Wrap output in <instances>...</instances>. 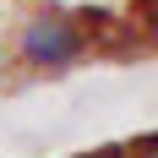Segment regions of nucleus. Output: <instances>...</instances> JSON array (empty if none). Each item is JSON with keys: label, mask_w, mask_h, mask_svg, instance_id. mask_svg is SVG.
I'll use <instances>...</instances> for the list:
<instances>
[{"label": "nucleus", "mask_w": 158, "mask_h": 158, "mask_svg": "<svg viewBox=\"0 0 158 158\" xmlns=\"http://www.w3.org/2000/svg\"><path fill=\"white\" fill-rule=\"evenodd\" d=\"M142 158H158V153H142Z\"/></svg>", "instance_id": "39448f33"}, {"label": "nucleus", "mask_w": 158, "mask_h": 158, "mask_svg": "<svg viewBox=\"0 0 158 158\" xmlns=\"http://www.w3.org/2000/svg\"><path fill=\"white\" fill-rule=\"evenodd\" d=\"M142 11H147V16H153V27H158V0H147V6H142Z\"/></svg>", "instance_id": "20e7f679"}, {"label": "nucleus", "mask_w": 158, "mask_h": 158, "mask_svg": "<svg viewBox=\"0 0 158 158\" xmlns=\"http://www.w3.org/2000/svg\"><path fill=\"white\" fill-rule=\"evenodd\" d=\"M87 49H93V33L82 27V16H71V11H38L16 33V55L33 71H65Z\"/></svg>", "instance_id": "f257e3e1"}, {"label": "nucleus", "mask_w": 158, "mask_h": 158, "mask_svg": "<svg viewBox=\"0 0 158 158\" xmlns=\"http://www.w3.org/2000/svg\"><path fill=\"white\" fill-rule=\"evenodd\" d=\"M87 158H136V147H126V142H109V147H98V153H87Z\"/></svg>", "instance_id": "f03ea898"}, {"label": "nucleus", "mask_w": 158, "mask_h": 158, "mask_svg": "<svg viewBox=\"0 0 158 158\" xmlns=\"http://www.w3.org/2000/svg\"><path fill=\"white\" fill-rule=\"evenodd\" d=\"M131 147H136V153H158V131H153V136H142V142H131Z\"/></svg>", "instance_id": "7ed1b4c3"}]
</instances>
